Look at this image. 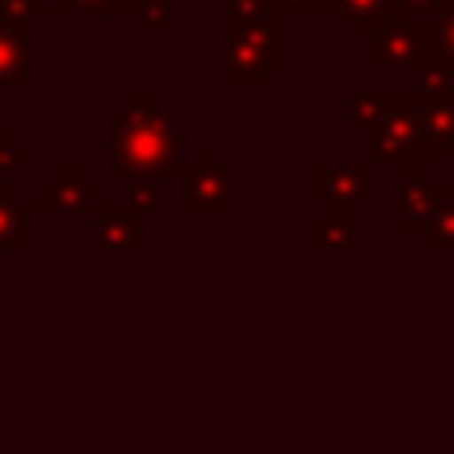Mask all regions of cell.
<instances>
[{"mask_svg":"<svg viewBox=\"0 0 454 454\" xmlns=\"http://www.w3.org/2000/svg\"><path fill=\"white\" fill-rule=\"evenodd\" d=\"M383 196V168L367 160L347 164H311L307 168V200L319 207H363Z\"/></svg>","mask_w":454,"mask_h":454,"instance_id":"cell-7","label":"cell"},{"mask_svg":"<svg viewBox=\"0 0 454 454\" xmlns=\"http://www.w3.org/2000/svg\"><path fill=\"white\" fill-rule=\"evenodd\" d=\"M331 4H335V0H327V8H331Z\"/></svg>","mask_w":454,"mask_h":454,"instance_id":"cell-27","label":"cell"},{"mask_svg":"<svg viewBox=\"0 0 454 454\" xmlns=\"http://www.w3.org/2000/svg\"><path fill=\"white\" fill-rule=\"evenodd\" d=\"M450 0H395V16H403V20H411V24H431L434 16L447 8Z\"/></svg>","mask_w":454,"mask_h":454,"instance_id":"cell-25","label":"cell"},{"mask_svg":"<svg viewBox=\"0 0 454 454\" xmlns=\"http://www.w3.org/2000/svg\"><path fill=\"white\" fill-rule=\"evenodd\" d=\"M411 88L423 96H439V100H454V64H447L439 52H427L423 64L411 72Z\"/></svg>","mask_w":454,"mask_h":454,"instance_id":"cell-17","label":"cell"},{"mask_svg":"<svg viewBox=\"0 0 454 454\" xmlns=\"http://www.w3.org/2000/svg\"><path fill=\"white\" fill-rule=\"evenodd\" d=\"M419 255H454V200L434 215L431 227H423V235L415 239Z\"/></svg>","mask_w":454,"mask_h":454,"instance_id":"cell-22","label":"cell"},{"mask_svg":"<svg viewBox=\"0 0 454 454\" xmlns=\"http://www.w3.org/2000/svg\"><path fill=\"white\" fill-rule=\"evenodd\" d=\"M32 164H36V144H28L12 124H4L0 128V180H16Z\"/></svg>","mask_w":454,"mask_h":454,"instance_id":"cell-20","label":"cell"},{"mask_svg":"<svg viewBox=\"0 0 454 454\" xmlns=\"http://www.w3.org/2000/svg\"><path fill=\"white\" fill-rule=\"evenodd\" d=\"M395 100H399V88H347L343 112L355 132H367L371 124H379L395 108Z\"/></svg>","mask_w":454,"mask_h":454,"instance_id":"cell-14","label":"cell"},{"mask_svg":"<svg viewBox=\"0 0 454 454\" xmlns=\"http://www.w3.org/2000/svg\"><path fill=\"white\" fill-rule=\"evenodd\" d=\"M180 172V120L164 104V92L128 88L124 100L108 108V184H132L140 176L176 184Z\"/></svg>","mask_w":454,"mask_h":454,"instance_id":"cell-1","label":"cell"},{"mask_svg":"<svg viewBox=\"0 0 454 454\" xmlns=\"http://www.w3.org/2000/svg\"><path fill=\"white\" fill-rule=\"evenodd\" d=\"M68 16H88V20H136L140 0H60Z\"/></svg>","mask_w":454,"mask_h":454,"instance_id":"cell-21","label":"cell"},{"mask_svg":"<svg viewBox=\"0 0 454 454\" xmlns=\"http://www.w3.org/2000/svg\"><path fill=\"white\" fill-rule=\"evenodd\" d=\"M176 192L184 220H235V168L223 164L212 144H204L196 160L184 164Z\"/></svg>","mask_w":454,"mask_h":454,"instance_id":"cell-5","label":"cell"},{"mask_svg":"<svg viewBox=\"0 0 454 454\" xmlns=\"http://www.w3.org/2000/svg\"><path fill=\"white\" fill-rule=\"evenodd\" d=\"M88 251L92 255H144L148 251V215H140L128 200H112L92 220Z\"/></svg>","mask_w":454,"mask_h":454,"instance_id":"cell-9","label":"cell"},{"mask_svg":"<svg viewBox=\"0 0 454 454\" xmlns=\"http://www.w3.org/2000/svg\"><path fill=\"white\" fill-rule=\"evenodd\" d=\"M128 204L136 207L140 215H160L164 212V204H168V184L164 180H156V176H140V180H132L128 184Z\"/></svg>","mask_w":454,"mask_h":454,"instance_id":"cell-23","label":"cell"},{"mask_svg":"<svg viewBox=\"0 0 454 454\" xmlns=\"http://www.w3.org/2000/svg\"><path fill=\"white\" fill-rule=\"evenodd\" d=\"M327 20H339L347 36L363 40L387 20H395V0H335L327 8Z\"/></svg>","mask_w":454,"mask_h":454,"instance_id":"cell-13","label":"cell"},{"mask_svg":"<svg viewBox=\"0 0 454 454\" xmlns=\"http://www.w3.org/2000/svg\"><path fill=\"white\" fill-rule=\"evenodd\" d=\"M36 223L28 196L16 188V180H0V251L36 255Z\"/></svg>","mask_w":454,"mask_h":454,"instance_id":"cell-12","label":"cell"},{"mask_svg":"<svg viewBox=\"0 0 454 454\" xmlns=\"http://www.w3.org/2000/svg\"><path fill=\"white\" fill-rule=\"evenodd\" d=\"M427 52H431V36H427L423 24H411L403 16H395L383 28H375L371 36L359 40V68L367 76H375V72H403V76H411L423 64Z\"/></svg>","mask_w":454,"mask_h":454,"instance_id":"cell-8","label":"cell"},{"mask_svg":"<svg viewBox=\"0 0 454 454\" xmlns=\"http://www.w3.org/2000/svg\"><path fill=\"white\" fill-rule=\"evenodd\" d=\"M136 24H140L144 32H152V36L176 40L184 28V16H180V4H176V0H140Z\"/></svg>","mask_w":454,"mask_h":454,"instance_id":"cell-19","label":"cell"},{"mask_svg":"<svg viewBox=\"0 0 454 454\" xmlns=\"http://www.w3.org/2000/svg\"><path fill=\"white\" fill-rule=\"evenodd\" d=\"M442 164H450V152L427 144L415 160H407V164L395 168V176H399V188H395V212H399V223H395V231H399L403 239L415 243L419 235H423V227H431L434 215L454 200V184L439 180Z\"/></svg>","mask_w":454,"mask_h":454,"instance_id":"cell-3","label":"cell"},{"mask_svg":"<svg viewBox=\"0 0 454 454\" xmlns=\"http://www.w3.org/2000/svg\"><path fill=\"white\" fill-rule=\"evenodd\" d=\"M291 20H327V0H279Z\"/></svg>","mask_w":454,"mask_h":454,"instance_id":"cell-26","label":"cell"},{"mask_svg":"<svg viewBox=\"0 0 454 454\" xmlns=\"http://www.w3.org/2000/svg\"><path fill=\"white\" fill-rule=\"evenodd\" d=\"M427 36H431V52H439L447 64H454V0L427 24Z\"/></svg>","mask_w":454,"mask_h":454,"instance_id":"cell-24","label":"cell"},{"mask_svg":"<svg viewBox=\"0 0 454 454\" xmlns=\"http://www.w3.org/2000/svg\"><path fill=\"white\" fill-rule=\"evenodd\" d=\"M419 100L423 92L415 88H399V100L387 112L379 124H371L367 132H359V148L363 160L375 168H399L407 160H415L427 148L423 140V124H419Z\"/></svg>","mask_w":454,"mask_h":454,"instance_id":"cell-6","label":"cell"},{"mask_svg":"<svg viewBox=\"0 0 454 454\" xmlns=\"http://www.w3.org/2000/svg\"><path fill=\"white\" fill-rule=\"evenodd\" d=\"M32 32L0 16V92H36V52Z\"/></svg>","mask_w":454,"mask_h":454,"instance_id":"cell-11","label":"cell"},{"mask_svg":"<svg viewBox=\"0 0 454 454\" xmlns=\"http://www.w3.org/2000/svg\"><path fill=\"white\" fill-rule=\"evenodd\" d=\"M0 16L24 28H36L40 20H72L60 0H0Z\"/></svg>","mask_w":454,"mask_h":454,"instance_id":"cell-18","label":"cell"},{"mask_svg":"<svg viewBox=\"0 0 454 454\" xmlns=\"http://www.w3.org/2000/svg\"><path fill=\"white\" fill-rule=\"evenodd\" d=\"M419 124H423V140L454 156V100L439 96H423L419 100Z\"/></svg>","mask_w":454,"mask_h":454,"instance_id":"cell-16","label":"cell"},{"mask_svg":"<svg viewBox=\"0 0 454 454\" xmlns=\"http://www.w3.org/2000/svg\"><path fill=\"white\" fill-rule=\"evenodd\" d=\"M215 88L220 92H267L291 68L287 24H215Z\"/></svg>","mask_w":454,"mask_h":454,"instance_id":"cell-2","label":"cell"},{"mask_svg":"<svg viewBox=\"0 0 454 454\" xmlns=\"http://www.w3.org/2000/svg\"><path fill=\"white\" fill-rule=\"evenodd\" d=\"M112 184L100 180L88 164H56L52 176L32 184V212L40 220H88L92 223L112 204Z\"/></svg>","mask_w":454,"mask_h":454,"instance_id":"cell-4","label":"cell"},{"mask_svg":"<svg viewBox=\"0 0 454 454\" xmlns=\"http://www.w3.org/2000/svg\"><path fill=\"white\" fill-rule=\"evenodd\" d=\"M215 24H291L279 0H215Z\"/></svg>","mask_w":454,"mask_h":454,"instance_id":"cell-15","label":"cell"},{"mask_svg":"<svg viewBox=\"0 0 454 454\" xmlns=\"http://www.w3.org/2000/svg\"><path fill=\"white\" fill-rule=\"evenodd\" d=\"M311 255H359L363 251V207H319L307 220Z\"/></svg>","mask_w":454,"mask_h":454,"instance_id":"cell-10","label":"cell"}]
</instances>
